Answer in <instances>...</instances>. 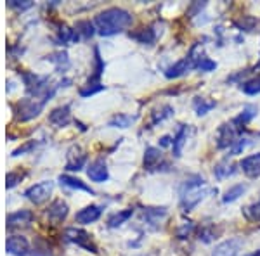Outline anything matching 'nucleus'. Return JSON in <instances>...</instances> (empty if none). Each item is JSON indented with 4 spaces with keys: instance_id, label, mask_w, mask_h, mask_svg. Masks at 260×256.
<instances>
[{
    "instance_id": "f257e3e1",
    "label": "nucleus",
    "mask_w": 260,
    "mask_h": 256,
    "mask_svg": "<svg viewBox=\"0 0 260 256\" xmlns=\"http://www.w3.org/2000/svg\"><path fill=\"white\" fill-rule=\"evenodd\" d=\"M94 23H95V28H98L99 35L111 36V35H116V33H121L125 28H128L130 23H132V16L125 9L111 7V9L99 12V14L95 16Z\"/></svg>"
},
{
    "instance_id": "f03ea898",
    "label": "nucleus",
    "mask_w": 260,
    "mask_h": 256,
    "mask_svg": "<svg viewBox=\"0 0 260 256\" xmlns=\"http://www.w3.org/2000/svg\"><path fill=\"white\" fill-rule=\"evenodd\" d=\"M215 187H208L207 182L200 177L186 180V184L180 187V208H182V211H191V209L198 206L205 197L215 194Z\"/></svg>"
},
{
    "instance_id": "7ed1b4c3",
    "label": "nucleus",
    "mask_w": 260,
    "mask_h": 256,
    "mask_svg": "<svg viewBox=\"0 0 260 256\" xmlns=\"http://www.w3.org/2000/svg\"><path fill=\"white\" fill-rule=\"evenodd\" d=\"M52 191H54V182L45 180V182H39V184H35V186H31L30 189H26L24 196H26L31 203L42 204L45 199H49V196L52 194Z\"/></svg>"
},
{
    "instance_id": "20e7f679",
    "label": "nucleus",
    "mask_w": 260,
    "mask_h": 256,
    "mask_svg": "<svg viewBox=\"0 0 260 256\" xmlns=\"http://www.w3.org/2000/svg\"><path fill=\"white\" fill-rule=\"evenodd\" d=\"M64 237L68 239L70 242H75L77 246H80V247H83V249L90 251V253H98V247H95L94 242L90 241V236L85 232V230L71 227V229H66Z\"/></svg>"
},
{
    "instance_id": "39448f33",
    "label": "nucleus",
    "mask_w": 260,
    "mask_h": 256,
    "mask_svg": "<svg viewBox=\"0 0 260 256\" xmlns=\"http://www.w3.org/2000/svg\"><path fill=\"white\" fill-rule=\"evenodd\" d=\"M45 102L44 100H37V99H24L19 102V120L26 121V120H31L35 116L40 115V111L44 109Z\"/></svg>"
},
{
    "instance_id": "423d86ee",
    "label": "nucleus",
    "mask_w": 260,
    "mask_h": 256,
    "mask_svg": "<svg viewBox=\"0 0 260 256\" xmlns=\"http://www.w3.org/2000/svg\"><path fill=\"white\" fill-rule=\"evenodd\" d=\"M236 127L233 123H224L220 125L219 130H217V148L219 149H225V148H233V144L236 142Z\"/></svg>"
},
{
    "instance_id": "0eeeda50",
    "label": "nucleus",
    "mask_w": 260,
    "mask_h": 256,
    "mask_svg": "<svg viewBox=\"0 0 260 256\" xmlns=\"http://www.w3.org/2000/svg\"><path fill=\"white\" fill-rule=\"evenodd\" d=\"M87 175L92 182H98V184H103L110 178V171H108V166L104 163V159H95V161L90 163L89 170H87Z\"/></svg>"
},
{
    "instance_id": "6e6552de",
    "label": "nucleus",
    "mask_w": 260,
    "mask_h": 256,
    "mask_svg": "<svg viewBox=\"0 0 260 256\" xmlns=\"http://www.w3.org/2000/svg\"><path fill=\"white\" fill-rule=\"evenodd\" d=\"M87 161V156L85 153L82 151L80 145H73L70 151H68V161H66V170L70 171H78L82 170L83 165Z\"/></svg>"
},
{
    "instance_id": "1a4fd4ad",
    "label": "nucleus",
    "mask_w": 260,
    "mask_h": 256,
    "mask_svg": "<svg viewBox=\"0 0 260 256\" xmlns=\"http://www.w3.org/2000/svg\"><path fill=\"white\" fill-rule=\"evenodd\" d=\"M6 249H7V253H11L14 256H28L30 244H28V241L24 237L11 236L6 242Z\"/></svg>"
},
{
    "instance_id": "9d476101",
    "label": "nucleus",
    "mask_w": 260,
    "mask_h": 256,
    "mask_svg": "<svg viewBox=\"0 0 260 256\" xmlns=\"http://www.w3.org/2000/svg\"><path fill=\"white\" fill-rule=\"evenodd\" d=\"M241 239H229V241H224L219 246H215L212 256H236L241 251Z\"/></svg>"
},
{
    "instance_id": "9b49d317",
    "label": "nucleus",
    "mask_w": 260,
    "mask_h": 256,
    "mask_svg": "<svg viewBox=\"0 0 260 256\" xmlns=\"http://www.w3.org/2000/svg\"><path fill=\"white\" fill-rule=\"evenodd\" d=\"M47 216L52 224H61V222L68 216V204L61 199L54 201L47 209Z\"/></svg>"
},
{
    "instance_id": "f8f14e48",
    "label": "nucleus",
    "mask_w": 260,
    "mask_h": 256,
    "mask_svg": "<svg viewBox=\"0 0 260 256\" xmlns=\"http://www.w3.org/2000/svg\"><path fill=\"white\" fill-rule=\"evenodd\" d=\"M240 166L248 177H251V178L258 177L260 175V153H255V154H250V156L243 158Z\"/></svg>"
},
{
    "instance_id": "ddd939ff",
    "label": "nucleus",
    "mask_w": 260,
    "mask_h": 256,
    "mask_svg": "<svg viewBox=\"0 0 260 256\" xmlns=\"http://www.w3.org/2000/svg\"><path fill=\"white\" fill-rule=\"evenodd\" d=\"M189 69H194V64H192V61L189 59V56H187V57H184V59L177 61L175 64H172L170 68L165 71V77L179 78V77H182V75H186Z\"/></svg>"
},
{
    "instance_id": "4468645a",
    "label": "nucleus",
    "mask_w": 260,
    "mask_h": 256,
    "mask_svg": "<svg viewBox=\"0 0 260 256\" xmlns=\"http://www.w3.org/2000/svg\"><path fill=\"white\" fill-rule=\"evenodd\" d=\"M99 216H101V208L95 206V204H90V206H85L83 209H80V211L77 213V216H75V220L82 225H89V224H94Z\"/></svg>"
},
{
    "instance_id": "2eb2a0df",
    "label": "nucleus",
    "mask_w": 260,
    "mask_h": 256,
    "mask_svg": "<svg viewBox=\"0 0 260 256\" xmlns=\"http://www.w3.org/2000/svg\"><path fill=\"white\" fill-rule=\"evenodd\" d=\"M31 220H33L31 211H28V209H19V211L11 213V215L7 216V227H9V229H12V227H24V225L31 224Z\"/></svg>"
},
{
    "instance_id": "dca6fc26",
    "label": "nucleus",
    "mask_w": 260,
    "mask_h": 256,
    "mask_svg": "<svg viewBox=\"0 0 260 256\" xmlns=\"http://www.w3.org/2000/svg\"><path fill=\"white\" fill-rule=\"evenodd\" d=\"M71 120V115H70V106H61V107H56L49 116V121L56 127H64L68 125Z\"/></svg>"
},
{
    "instance_id": "f3484780",
    "label": "nucleus",
    "mask_w": 260,
    "mask_h": 256,
    "mask_svg": "<svg viewBox=\"0 0 260 256\" xmlns=\"http://www.w3.org/2000/svg\"><path fill=\"white\" fill-rule=\"evenodd\" d=\"M161 163V151L158 148H148L144 153V168L149 171L156 170Z\"/></svg>"
},
{
    "instance_id": "a211bd4d",
    "label": "nucleus",
    "mask_w": 260,
    "mask_h": 256,
    "mask_svg": "<svg viewBox=\"0 0 260 256\" xmlns=\"http://www.w3.org/2000/svg\"><path fill=\"white\" fill-rule=\"evenodd\" d=\"M186 138H187V127L186 125H180L177 135L174 137V144H172V149H174L175 158L182 156V149H184V145H186Z\"/></svg>"
},
{
    "instance_id": "6ab92c4d",
    "label": "nucleus",
    "mask_w": 260,
    "mask_h": 256,
    "mask_svg": "<svg viewBox=\"0 0 260 256\" xmlns=\"http://www.w3.org/2000/svg\"><path fill=\"white\" fill-rule=\"evenodd\" d=\"M172 115H174V107L172 106H161L160 109H156L154 113H151L149 128H153L154 125H158V123H161V121H165L167 118H170Z\"/></svg>"
},
{
    "instance_id": "aec40b11",
    "label": "nucleus",
    "mask_w": 260,
    "mask_h": 256,
    "mask_svg": "<svg viewBox=\"0 0 260 256\" xmlns=\"http://www.w3.org/2000/svg\"><path fill=\"white\" fill-rule=\"evenodd\" d=\"M192 106H194L196 115L205 116L208 111H212V109L217 106V102H215V100H212V99H207V97H196L194 102H192Z\"/></svg>"
},
{
    "instance_id": "412c9836",
    "label": "nucleus",
    "mask_w": 260,
    "mask_h": 256,
    "mask_svg": "<svg viewBox=\"0 0 260 256\" xmlns=\"http://www.w3.org/2000/svg\"><path fill=\"white\" fill-rule=\"evenodd\" d=\"M213 173H215L217 178L224 180L236 173V165H233V163H229V161H220L219 165H215V168H213Z\"/></svg>"
},
{
    "instance_id": "4be33fe9",
    "label": "nucleus",
    "mask_w": 260,
    "mask_h": 256,
    "mask_svg": "<svg viewBox=\"0 0 260 256\" xmlns=\"http://www.w3.org/2000/svg\"><path fill=\"white\" fill-rule=\"evenodd\" d=\"M59 182L62 184V186H66V187H70V189H78V191L89 192V194H92V192H94L89 186H85V184H83L82 180H78V178H75V177H70V175H61Z\"/></svg>"
},
{
    "instance_id": "5701e85b",
    "label": "nucleus",
    "mask_w": 260,
    "mask_h": 256,
    "mask_svg": "<svg viewBox=\"0 0 260 256\" xmlns=\"http://www.w3.org/2000/svg\"><path fill=\"white\" fill-rule=\"evenodd\" d=\"M255 115H257V107H255V106H246V107L241 111V115H240V116H236V118L233 120V125H234L236 128H238V127H243V125L250 123V121L255 118Z\"/></svg>"
},
{
    "instance_id": "b1692460",
    "label": "nucleus",
    "mask_w": 260,
    "mask_h": 256,
    "mask_svg": "<svg viewBox=\"0 0 260 256\" xmlns=\"http://www.w3.org/2000/svg\"><path fill=\"white\" fill-rule=\"evenodd\" d=\"M132 213H134V209H123V211H118V213H115V215H111L110 216V220H108V227H111V229H116V227H120V225H123L125 222L128 220L130 216H132Z\"/></svg>"
},
{
    "instance_id": "393cba45",
    "label": "nucleus",
    "mask_w": 260,
    "mask_h": 256,
    "mask_svg": "<svg viewBox=\"0 0 260 256\" xmlns=\"http://www.w3.org/2000/svg\"><path fill=\"white\" fill-rule=\"evenodd\" d=\"M130 36L132 39H136L139 44H153L154 40H156V35H154L153 28H142L137 33H130Z\"/></svg>"
},
{
    "instance_id": "a878e982",
    "label": "nucleus",
    "mask_w": 260,
    "mask_h": 256,
    "mask_svg": "<svg viewBox=\"0 0 260 256\" xmlns=\"http://www.w3.org/2000/svg\"><path fill=\"white\" fill-rule=\"evenodd\" d=\"M245 191H246V186H243V184L233 186L231 189L225 191V194H224V197H222V201H224V203H234V201L240 199V197L245 194Z\"/></svg>"
},
{
    "instance_id": "bb28decb",
    "label": "nucleus",
    "mask_w": 260,
    "mask_h": 256,
    "mask_svg": "<svg viewBox=\"0 0 260 256\" xmlns=\"http://www.w3.org/2000/svg\"><path fill=\"white\" fill-rule=\"evenodd\" d=\"M241 90L248 95H257L260 94V77L258 78H251L248 82H245L241 85Z\"/></svg>"
},
{
    "instance_id": "cd10ccee",
    "label": "nucleus",
    "mask_w": 260,
    "mask_h": 256,
    "mask_svg": "<svg viewBox=\"0 0 260 256\" xmlns=\"http://www.w3.org/2000/svg\"><path fill=\"white\" fill-rule=\"evenodd\" d=\"M243 213H245V216L248 218L251 222H260V199L257 203L250 204V206H246L243 209Z\"/></svg>"
},
{
    "instance_id": "c85d7f7f",
    "label": "nucleus",
    "mask_w": 260,
    "mask_h": 256,
    "mask_svg": "<svg viewBox=\"0 0 260 256\" xmlns=\"http://www.w3.org/2000/svg\"><path fill=\"white\" fill-rule=\"evenodd\" d=\"M134 121V116L128 115H116L115 118L110 121V127H118V128H127Z\"/></svg>"
},
{
    "instance_id": "c756f323",
    "label": "nucleus",
    "mask_w": 260,
    "mask_h": 256,
    "mask_svg": "<svg viewBox=\"0 0 260 256\" xmlns=\"http://www.w3.org/2000/svg\"><path fill=\"white\" fill-rule=\"evenodd\" d=\"M77 35L78 33H82L83 39H90L92 35H94V28H92L90 21H80V23H77Z\"/></svg>"
},
{
    "instance_id": "7c9ffc66",
    "label": "nucleus",
    "mask_w": 260,
    "mask_h": 256,
    "mask_svg": "<svg viewBox=\"0 0 260 256\" xmlns=\"http://www.w3.org/2000/svg\"><path fill=\"white\" fill-rule=\"evenodd\" d=\"M101 90H104V85H101V83H87V87H83L80 90V95L82 97H90V95L98 94Z\"/></svg>"
},
{
    "instance_id": "2f4dec72",
    "label": "nucleus",
    "mask_w": 260,
    "mask_h": 256,
    "mask_svg": "<svg viewBox=\"0 0 260 256\" xmlns=\"http://www.w3.org/2000/svg\"><path fill=\"white\" fill-rule=\"evenodd\" d=\"M192 230H194V224H192V222H184L177 230V237L179 239H187L192 234Z\"/></svg>"
},
{
    "instance_id": "473e14b6",
    "label": "nucleus",
    "mask_w": 260,
    "mask_h": 256,
    "mask_svg": "<svg viewBox=\"0 0 260 256\" xmlns=\"http://www.w3.org/2000/svg\"><path fill=\"white\" fill-rule=\"evenodd\" d=\"M215 68H217V62L212 61L210 57H203V59L196 64V69H200V71H213Z\"/></svg>"
},
{
    "instance_id": "72a5a7b5",
    "label": "nucleus",
    "mask_w": 260,
    "mask_h": 256,
    "mask_svg": "<svg viewBox=\"0 0 260 256\" xmlns=\"http://www.w3.org/2000/svg\"><path fill=\"white\" fill-rule=\"evenodd\" d=\"M21 178H23V175H21L19 171H11V173H7V177H6V186L9 189L14 187Z\"/></svg>"
},
{
    "instance_id": "f704fd0d",
    "label": "nucleus",
    "mask_w": 260,
    "mask_h": 256,
    "mask_svg": "<svg viewBox=\"0 0 260 256\" xmlns=\"http://www.w3.org/2000/svg\"><path fill=\"white\" fill-rule=\"evenodd\" d=\"M246 144H248V142H246V138H238V140L233 144V148H231V156H236V154H240L241 151L246 148Z\"/></svg>"
},
{
    "instance_id": "c9c22d12",
    "label": "nucleus",
    "mask_w": 260,
    "mask_h": 256,
    "mask_svg": "<svg viewBox=\"0 0 260 256\" xmlns=\"http://www.w3.org/2000/svg\"><path fill=\"white\" fill-rule=\"evenodd\" d=\"M35 142H28V144H24L23 148H19V149H16L14 151V154H12V156H19V154H23V153H26V151H30V149H33L35 148Z\"/></svg>"
},
{
    "instance_id": "e433bc0d",
    "label": "nucleus",
    "mask_w": 260,
    "mask_h": 256,
    "mask_svg": "<svg viewBox=\"0 0 260 256\" xmlns=\"http://www.w3.org/2000/svg\"><path fill=\"white\" fill-rule=\"evenodd\" d=\"M11 7H18V9H28V7H31V2H19V0H11L9 2Z\"/></svg>"
},
{
    "instance_id": "4c0bfd02",
    "label": "nucleus",
    "mask_w": 260,
    "mask_h": 256,
    "mask_svg": "<svg viewBox=\"0 0 260 256\" xmlns=\"http://www.w3.org/2000/svg\"><path fill=\"white\" fill-rule=\"evenodd\" d=\"M172 144H174V138H172L170 135H163L160 138V145H161V148H169V145H172Z\"/></svg>"
},
{
    "instance_id": "58836bf2",
    "label": "nucleus",
    "mask_w": 260,
    "mask_h": 256,
    "mask_svg": "<svg viewBox=\"0 0 260 256\" xmlns=\"http://www.w3.org/2000/svg\"><path fill=\"white\" fill-rule=\"evenodd\" d=\"M250 256H260V249H258V251H255V253H253V254H250Z\"/></svg>"
},
{
    "instance_id": "ea45409f",
    "label": "nucleus",
    "mask_w": 260,
    "mask_h": 256,
    "mask_svg": "<svg viewBox=\"0 0 260 256\" xmlns=\"http://www.w3.org/2000/svg\"><path fill=\"white\" fill-rule=\"evenodd\" d=\"M255 69H260V61H258V64H257V66H255Z\"/></svg>"
}]
</instances>
